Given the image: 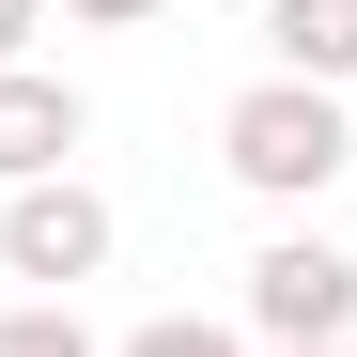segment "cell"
Wrapping results in <instances>:
<instances>
[{"instance_id": "cell-5", "label": "cell", "mask_w": 357, "mask_h": 357, "mask_svg": "<svg viewBox=\"0 0 357 357\" xmlns=\"http://www.w3.org/2000/svg\"><path fill=\"white\" fill-rule=\"evenodd\" d=\"M264 47H280V78L357 93V0H264Z\"/></svg>"}, {"instance_id": "cell-10", "label": "cell", "mask_w": 357, "mask_h": 357, "mask_svg": "<svg viewBox=\"0 0 357 357\" xmlns=\"http://www.w3.org/2000/svg\"><path fill=\"white\" fill-rule=\"evenodd\" d=\"M280 357H342V342H280Z\"/></svg>"}, {"instance_id": "cell-2", "label": "cell", "mask_w": 357, "mask_h": 357, "mask_svg": "<svg viewBox=\"0 0 357 357\" xmlns=\"http://www.w3.org/2000/svg\"><path fill=\"white\" fill-rule=\"evenodd\" d=\"M93 264H109V202L78 187V171H47V187H0V280L78 295Z\"/></svg>"}, {"instance_id": "cell-7", "label": "cell", "mask_w": 357, "mask_h": 357, "mask_svg": "<svg viewBox=\"0 0 357 357\" xmlns=\"http://www.w3.org/2000/svg\"><path fill=\"white\" fill-rule=\"evenodd\" d=\"M109 357H249V342H233V326H202V311H155L140 342H109Z\"/></svg>"}, {"instance_id": "cell-4", "label": "cell", "mask_w": 357, "mask_h": 357, "mask_svg": "<svg viewBox=\"0 0 357 357\" xmlns=\"http://www.w3.org/2000/svg\"><path fill=\"white\" fill-rule=\"evenodd\" d=\"M78 140H93L78 78H47V63H16V78H0V187H47Z\"/></svg>"}, {"instance_id": "cell-1", "label": "cell", "mask_w": 357, "mask_h": 357, "mask_svg": "<svg viewBox=\"0 0 357 357\" xmlns=\"http://www.w3.org/2000/svg\"><path fill=\"white\" fill-rule=\"evenodd\" d=\"M218 171L249 202H326L357 171V93H311V78H249L218 109Z\"/></svg>"}, {"instance_id": "cell-3", "label": "cell", "mask_w": 357, "mask_h": 357, "mask_svg": "<svg viewBox=\"0 0 357 357\" xmlns=\"http://www.w3.org/2000/svg\"><path fill=\"white\" fill-rule=\"evenodd\" d=\"M249 326H264V357H280V342H342V326H357V264L326 249V233L249 249Z\"/></svg>"}, {"instance_id": "cell-9", "label": "cell", "mask_w": 357, "mask_h": 357, "mask_svg": "<svg viewBox=\"0 0 357 357\" xmlns=\"http://www.w3.org/2000/svg\"><path fill=\"white\" fill-rule=\"evenodd\" d=\"M63 16H93V31H155L171 0H63Z\"/></svg>"}, {"instance_id": "cell-6", "label": "cell", "mask_w": 357, "mask_h": 357, "mask_svg": "<svg viewBox=\"0 0 357 357\" xmlns=\"http://www.w3.org/2000/svg\"><path fill=\"white\" fill-rule=\"evenodd\" d=\"M0 357H109L78 326V295H31V311H0Z\"/></svg>"}, {"instance_id": "cell-8", "label": "cell", "mask_w": 357, "mask_h": 357, "mask_svg": "<svg viewBox=\"0 0 357 357\" xmlns=\"http://www.w3.org/2000/svg\"><path fill=\"white\" fill-rule=\"evenodd\" d=\"M31 31H47V0H0V78L31 63Z\"/></svg>"}]
</instances>
